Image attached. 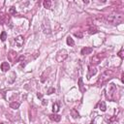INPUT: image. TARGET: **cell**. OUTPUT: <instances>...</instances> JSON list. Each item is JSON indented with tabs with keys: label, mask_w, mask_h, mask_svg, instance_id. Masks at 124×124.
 Instances as JSON below:
<instances>
[{
	"label": "cell",
	"mask_w": 124,
	"mask_h": 124,
	"mask_svg": "<svg viewBox=\"0 0 124 124\" xmlns=\"http://www.w3.org/2000/svg\"><path fill=\"white\" fill-rule=\"evenodd\" d=\"M124 18L122 15H109L106 16L103 18V20L106 21L107 23L112 24V25H117V24H120L123 21Z\"/></svg>",
	"instance_id": "obj_1"
},
{
	"label": "cell",
	"mask_w": 124,
	"mask_h": 124,
	"mask_svg": "<svg viewBox=\"0 0 124 124\" xmlns=\"http://www.w3.org/2000/svg\"><path fill=\"white\" fill-rule=\"evenodd\" d=\"M112 74H113V72L112 71V70H107V71H105L102 75L100 76V78L98 79V81H97V84L98 85H100V84H105V82L108 80H110L112 77Z\"/></svg>",
	"instance_id": "obj_2"
},
{
	"label": "cell",
	"mask_w": 124,
	"mask_h": 124,
	"mask_svg": "<svg viewBox=\"0 0 124 124\" xmlns=\"http://www.w3.org/2000/svg\"><path fill=\"white\" fill-rule=\"evenodd\" d=\"M67 57H68V52L66 51V49L62 48L60 51L57 52V53L55 55V59L57 62H63Z\"/></svg>",
	"instance_id": "obj_3"
},
{
	"label": "cell",
	"mask_w": 124,
	"mask_h": 124,
	"mask_svg": "<svg viewBox=\"0 0 124 124\" xmlns=\"http://www.w3.org/2000/svg\"><path fill=\"white\" fill-rule=\"evenodd\" d=\"M116 92V86H115L113 84H110L108 85V88H107V96H108L109 99H113V95Z\"/></svg>",
	"instance_id": "obj_4"
},
{
	"label": "cell",
	"mask_w": 124,
	"mask_h": 124,
	"mask_svg": "<svg viewBox=\"0 0 124 124\" xmlns=\"http://www.w3.org/2000/svg\"><path fill=\"white\" fill-rule=\"evenodd\" d=\"M106 54L105 53H97L96 55H94L91 58V64L92 65H97L100 63L104 58H105Z\"/></svg>",
	"instance_id": "obj_5"
},
{
	"label": "cell",
	"mask_w": 124,
	"mask_h": 124,
	"mask_svg": "<svg viewBox=\"0 0 124 124\" xmlns=\"http://www.w3.org/2000/svg\"><path fill=\"white\" fill-rule=\"evenodd\" d=\"M18 58H19V55L15 51H10L9 52V53H8V59H9L10 62L15 63L16 61H18Z\"/></svg>",
	"instance_id": "obj_6"
},
{
	"label": "cell",
	"mask_w": 124,
	"mask_h": 124,
	"mask_svg": "<svg viewBox=\"0 0 124 124\" xmlns=\"http://www.w3.org/2000/svg\"><path fill=\"white\" fill-rule=\"evenodd\" d=\"M42 29H43V32L45 34H49L52 31V28H51V25H49V23L48 20H44V22L42 23Z\"/></svg>",
	"instance_id": "obj_7"
},
{
	"label": "cell",
	"mask_w": 124,
	"mask_h": 124,
	"mask_svg": "<svg viewBox=\"0 0 124 124\" xmlns=\"http://www.w3.org/2000/svg\"><path fill=\"white\" fill-rule=\"evenodd\" d=\"M23 43H24V38H23V36L20 35V36H18L16 38H15V44H16V46L18 47V48H21L23 46Z\"/></svg>",
	"instance_id": "obj_8"
},
{
	"label": "cell",
	"mask_w": 124,
	"mask_h": 124,
	"mask_svg": "<svg viewBox=\"0 0 124 124\" xmlns=\"http://www.w3.org/2000/svg\"><path fill=\"white\" fill-rule=\"evenodd\" d=\"M9 19L10 18L7 14H5L3 12H0V23H2V24L7 23L8 21H9Z\"/></svg>",
	"instance_id": "obj_9"
},
{
	"label": "cell",
	"mask_w": 124,
	"mask_h": 124,
	"mask_svg": "<svg viewBox=\"0 0 124 124\" xmlns=\"http://www.w3.org/2000/svg\"><path fill=\"white\" fill-rule=\"evenodd\" d=\"M93 52V48H90V47H85V48H84L80 51V53L82 54V55H86V54H90Z\"/></svg>",
	"instance_id": "obj_10"
},
{
	"label": "cell",
	"mask_w": 124,
	"mask_h": 124,
	"mask_svg": "<svg viewBox=\"0 0 124 124\" xmlns=\"http://www.w3.org/2000/svg\"><path fill=\"white\" fill-rule=\"evenodd\" d=\"M48 117H49V119L52 120V121H54V122H59L60 119H61V116H60V115L56 114V113H52V114H49Z\"/></svg>",
	"instance_id": "obj_11"
},
{
	"label": "cell",
	"mask_w": 124,
	"mask_h": 124,
	"mask_svg": "<svg viewBox=\"0 0 124 124\" xmlns=\"http://www.w3.org/2000/svg\"><path fill=\"white\" fill-rule=\"evenodd\" d=\"M0 68H1L2 72H7L8 70H10V64L8 62H2L1 65H0Z\"/></svg>",
	"instance_id": "obj_12"
},
{
	"label": "cell",
	"mask_w": 124,
	"mask_h": 124,
	"mask_svg": "<svg viewBox=\"0 0 124 124\" xmlns=\"http://www.w3.org/2000/svg\"><path fill=\"white\" fill-rule=\"evenodd\" d=\"M97 73V69L95 67H89V70H88V75H87V79H90L92 76L96 75Z\"/></svg>",
	"instance_id": "obj_13"
},
{
	"label": "cell",
	"mask_w": 124,
	"mask_h": 124,
	"mask_svg": "<svg viewBox=\"0 0 124 124\" xmlns=\"http://www.w3.org/2000/svg\"><path fill=\"white\" fill-rule=\"evenodd\" d=\"M98 32H99V30H98V28L94 25V24H93V25L90 26V27H89V29H88V33H89L90 35H92V34H96V33H98Z\"/></svg>",
	"instance_id": "obj_14"
},
{
	"label": "cell",
	"mask_w": 124,
	"mask_h": 124,
	"mask_svg": "<svg viewBox=\"0 0 124 124\" xmlns=\"http://www.w3.org/2000/svg\"><path fill=\"white\" fill-rule=\"evenodd\" d=\"M20 104L19 102H11L10 103V108L11 109H14V110H18L20 108Z\"/></svg>",
	"instance_id": "obj_15"
},
{
	"label": "cell",
	"mask_w": 124,
	"mask_h": 124,
	"mask_svg": "<svg viewBox=\"0 0 124 124\" xmlns=\"http://www.w3.org/2000/svg\"><path fill=\"white\" fill-rule=\"evenodd\" d=\"M66 43H67V45L70 46V47H74V46H75V42H74V40L70 36H68L67 39H66Z\"/></svg>",
	"instance_id": "obj_16"
},
{
	"label": "cell",
	"mask_w": 124,
	"mask_h": 124,
	"mask_svg": "<svg viewBox=\"0 0 124 124\" xmlns=\"http://www.w3.org/2000/svg\"><path fill=\"white\" fill-rule=\"evenodd\" d=\"M71 115H72L74 118H79V117H80V113H79L78 111L75 110V109H72V110H71Z\"/></svg>",
	"instance_id": "obj_17"
},
{
	"label": "cell",
	"mask_w": 124,
	"mask_h": 124,
	"mask_svg": "<svg viewBox=\"0 0 124 124\" xmlns=\"http://www.w3.org/2000/svg\"><path fill=\"white\" fill-rule=\"evenodd\" d=\"M99 109H100L102 112H106L107 110V106H106V103L104 101H101L99 103Z\"/></svg>",
	"instance_id": "obj_18"
},
{
	"label": "cell",
	"mask_w": 124,
	"mask_h": 124,
	"mask_svg": "<svg viewBox=\"0 0 124 124\" xmlns=\"http://www.w3.org/2000/svg\"><path fill=\"white\" fill-rule=\"evenodd\" d=\"M44 7L46 9H51V6H52V1H49V0H45L44 3H43Z\"/></svg>",
	"instance_id": "obj_19"
},
{
	"label": "cell",
	"mask_w": 124,
	"mask_h": 124,
	"mask_svg": "<svg viewBox=\"0 0 124 124\" xmlns=\"http://www.w3.org/2000/svg\"><path fill=\"white\" fill-rule=\"evenodd\" d=\"M79 87H80L81 92H84L85 91V89L84 88V84H82V79L81 78L79 79Z\"/></svg>",
	"instance_id": "obj_20"
},
{
	"label": "cell",
	"mask_w": 124,
	"mask_h": 124,
	"mask_svg": "<svg viewBox=\"0 0 124 124\" xmlns=\"http://www.w3.org/2000/svg\"><path fill=\"white\" fill-rule=\"evenodd\" d=\"M58 111H59V106H58V104L54 103L53 106H52V112H53V113H56Z\"/></svg>",
	"instance_id": "obj_21"
},
{
	"label": "cell",
	"mask_w": 124,
	"mask_h": 124,
	"mask_svg": "<svg viewBox=\"0 0 124 124\" xmlns=\"http://www.w3.org/2000/svg\"><path fill=\"white\" fill-rule=\"evenodd\" d=\"M0 39H1L2 42H5V41H6V39H7V33L5 31H3L1 33V35H0Z\"/></svg>",
	"instance_id": "obj_22"
},
{
	"label": "cell",
	"mask_w": 124,
	"mask_h": 124,
	"mask_svg": "<svg viewBox=\"0 0 124 124\" xmlns=\"http://www.w3.org/2000/svg\"><path fill=\"white\" fill-rule=\"evenodd\" d=\"M9 13H10L11 15H16V8H15V7H11V8H10V10H9Z\"/></svg>",
	"instance_id": "obj_23"
},
{
	"label": "cell",
	"mask_w": 124,
	"mask_h": 124,
	"mask_svg": "<svg viewBox=\"0 0 124 124\" xmlns=\"http://www.w3.org/2000/svg\"><path fill=\"white\" fill-rule=\"evenodd\" d=\"M54 92H55V89H54L53 87H51V88L48 89V93H47V94H52V93H54Z\"/></svg>",
	"instance_id": "obj_24"
},
{
	"label": "cell",
	"mask_w": 124,
	"mask_h": 124,
	"mask_svg": "<svg viewBox=\"0 0 124 124\" xmlns=\"http://www.w3.org/2000/svg\"><path fill=\"white\" fill-rule=\"evenodd\" d=\"M75 36L78 38H82V33L81 32H76L75 33Z\"/></svg>",
	"instance_id": "obj_25"
},
{
	"label": "cell",
	"mask_w": 124,
	"mask_h": 124,
	"mask_svg": "<svg viewBox=\"0 0 124 124\" xmlns=\"http://www.w3.org/2000/svg\"><path fill=\"white\" fill-rule=\"evenodd\" d=\"M118 56L120 57L121 59H123V57H124V55H123V48H121V51L118 52Z\"/></svg>",
	"instance_id": "obj_26"
},
{
	"label": "cell",
	"mask_w": 124,
	"mask_h": 124,
	"mask_svg": "<svg viewBox=\"0 0 124 124\" xmlns=\"http://www.w3.org/2000/svg\"><path fill=\"white\" fill-rule=\"evenodd\" d=\"M43 105H44V106L48 105V101H47V100H43Z\"/></svg>",
	"instance_id": "obj_27"
},
{
	"label": "cell",
	"mask_w": 124,
	"mask_h": 124,
	"mask_svg": "<svg viewBox=\"0 0 124 124\" xmlns=\"http://www.w3.org/2000/svg\"><path fill=\"white\" fill-rule=\"evenodd\" d=\"M37 97H38V98H42V97H43V95L41 94V93H38V94H37Z\"/></svg>",
	"instance_id": "obj_28"
}]
</instances>
